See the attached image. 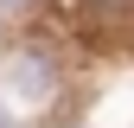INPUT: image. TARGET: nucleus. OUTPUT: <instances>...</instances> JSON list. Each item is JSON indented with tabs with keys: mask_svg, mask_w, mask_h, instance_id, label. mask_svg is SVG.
Segmentation results:
<instances>
[{
	"mask_svg": "<svg viewBox=\"0 0 134 128\" xmlns=\"http://www.w3.org/2000/svg\"><path fill=\"white\" fill-rule=\"evenodd\" d=\"M109 7H121V0H109Z\"/></svg>",
	"mask_w": 134,
	"mask_h": 128,
	"instance_id": "f257e3e1",
	"label": "nucleus"
}]
</instances>
